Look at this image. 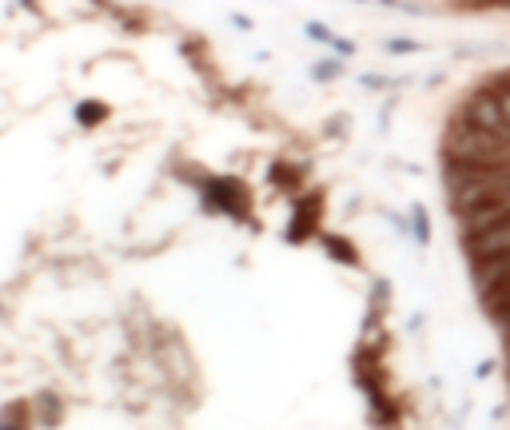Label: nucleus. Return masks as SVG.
Segmentation results:
<instances>
[{"mask_svg":"<svg viewBox=\"0 0 510 430\" xmlns=\"http://www.w3.org/2000/svg\"><path fill=\"white\" fill-rule=\"evenodd\" d=\"M470 8H510V0H463Z\"/></svg>","mask_w":510,"mask_h":430,"instance_id":"nucleus-1","label":"nucleus"}]
</instances>
